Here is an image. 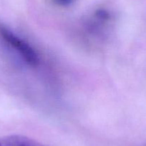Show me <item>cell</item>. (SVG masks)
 Wrapping results in <instances>:
<instances>
[{"instance_id": "obj_1", "label": "cell", "mask_w": 146, "mask_h": 146, "mask_svg": "<svg viewBox=\"0 0 146 146\" xmlns=\"http://www.w3.org/2000/svg\"><path fill=\"white\" fill-rule=\"evenodd\" d=\"M0 40L29 66L35 67L39 64L40 57L35 49L11 29L2 25H0Z\"/></svg>"}, {"instance_id": "obj_2", "label": "cell", "mask_w": 146, "mask_h": 146, "mask_svg": "<svg viewBox=\"0 0 146 146\" xmlns=\"http://www.w3.org/2000/svg\"><path fill=\"white\" fill-rule=\"evenodd\" d=\"M113 19V13L106 7L97 8L88 20V28L92 32H98L108 25Z\"/></svg>"}, {"instance_id": "obj_3", "label": "cell", "mask_w": 146, "mask_h": 146, "mask_svg": "<svg viewBox=\"0 0 146 146\" xmlns=\"http://www.w3.org/2000/svg\"><path fill=\"white\" fill-rule=\"evenodd\" d=\"M0 146H47L20 135H11L0 137Z\"/></svg>"}, {"instance_id": "obj_4", "label": "cell", "mask_w": 146, "mask_h": 146, "mask_svg": "<svg viewBox=\"0 0 146 146\" xmlns=\"http://www.w3.org/2000/svg\"><path fill=\"white\" fill-rule=\"evenodd\" d=\"M76 0H52V2L54 5H57L59 7H67L71 6L72 5L75 3Z\"/></svg>"}]
</instances>
